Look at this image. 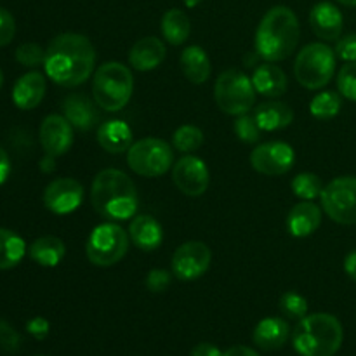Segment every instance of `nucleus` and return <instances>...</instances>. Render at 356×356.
Instances as JSON below:
<instances>
[{
  "label": "nucleus",
  "instance_id": "1",
  "mask_svg": "<svg viewBox=\"0 0 356 356\" xmlns=\"http://www.w3.org/2000/svg\"><path fill=\"white\" fill-rule=\"evenodd\" d=\"M96 49L82 33H61L45 49V75L61 87H76L94 72Z\"/></svg>",
  "mask_w": 356,
  "mask_h": 356
},
{
  "label": "nucleus",
  "instance_id": "2",
  "mask_svg": "<svg viewBox=\"0 0 356 356\" xmlns=\"http://www.w3.org/2000/svg\"><path fill=\"white\" fill-rule=\"evenodd\" d=\"M90 202L101 218L108 221L132 219L138 212V190L131 177L118 169H104L94 177Z\"/></svg>",
  "mask_w": 356,
  "mask_h": 356
},
{
  "label": "nucleus",
  "instance_id": "3",
  "mask_svg": "<svg viewBox=\"0 0 356 356\" xmlns=\"http://www.w3.org/2000/svg\"><path fill=\"white\" fill-rule=\"evenodd\" d=\"M299 19L285 6L271 7L261 19L256 31V52L270 63L287 59L299 44Z\"/></svg>",
  "mask_w": 356,
  "mask_h": 356
},
{
  "label": "nucleus",
  "instance_id": "4",
  "mask_svg": "<svg viewBox=\"0 0 356 356\" xmlns=\"http://www.w3.org/2000/svg\"><path fill=\"white\" fill-rule=\"evenodd\" d=\"M343 325L330 313L306 315L292 332V346L301 356H334L343 346Z\"/></svg>",
  "mask_w": 356,
  "mask_h": 356
},
{
  "label": "nucleus",
  "instance_id": "5",
  "mask_svg": "<svg viewBox=\"0 0 356 356\" xmlns=\"http://www.w3.org/2000/svg\"><path fill=\"white\" fill-rule=\"evenodd\" d=\"M134 92V76L129 66L118 61L101 65L94 73L92 96L99 108L106 111H120L131 101Z\"/></svg>",
  "mask_w": 356,
  "mask_h": 356
},
{
  "label": "nucleus",
  "instance_id": "6",
  "mask_svg": "<svg viewBox=\"0 0 356 356\" xmlns=\"http://www.w3.org/2000/svg\"><path fill=\"white\" fill-rule=\"evenodd\" d=\"M336 52L322 42H313L301 49L294 61L296 80L306 89H322L336 73Z\"/></svg>",
  "mask_w": 356,
  "mask_h": 356
},
{
  "label": "nucleus",
  "instance_id": "7",
  "mask_svg": "<svg viewBox=\"0 0 356 356\" xmlns=\"http://www.w3.org/2000/svg\"><path fill=\"white\" fill-rule=\"evenodd\" d=\"M256 94L252 79H249L240 70H226L216 80V103L226 115L240 117L249 113L256 103Z\"/></svg>",
  "mask_w": 356,
  "mask_h": 356
},
{
  "label": "nucleus",
  "instance_id": "8",
  "mask_svg": "<svg viewBox=\"0 0 356 356\" xmlns=\"http://www.w3.org/2000/svg\"><path fill=\"white\" fill-rule=\"evenodd\" d=\"M129 233L113 221L103 222L90 232L86 243L87 259L101 268L120 263L129 250Z\"/></svg>",
  "mask_w": 356,
  "mask_h": 356
},
{
  "label": "nucleus",
  "instance_id": "9",
  "mask_svg": "<svg viewBox=\"0 0 356 356\" xmlns=\"http://www.w3.org/2000/svg\"><path fill=\"white\" fill-rule=\"evenodd\" d=\"M127 165L138 176H163L174 165V149L163 139L143 138L127 149Z\"/></svg>",
  "mask_w": 356,
  "mask_h": 356
},
{
  "label": "nucleus",
  "instance_id": "10",
  "mask_svg": "<svg viewBox=\"0 0 356 356\" xmlns=\"http://www.w3.org/2000/svg\"><path fill=\"white\" fill-rule=\"evenodd\" d=\"M325 214L339 225H356V176H341L325 184L322 195Z\"/></svg>",
  "mask_w": 356,
  "mask_h": 356
},
{
  "label": "nucleus",
  "instance_id": "11",
  "mask_svg": "<svg viewBox=\"0 0 356 356\" xmlns=\"http://www.w3.org/2000/svg\"><path fill=\"white\" fill-rule=\"evenodd\" d=\"M211 261L212 252L207 243L191 240L174 250L170 266H172L174 277L183 282H191L207 273Z\"/></svg>",
  "mask_w": 356,
  "mask_h": 356
},
{
  "label": "nucleus",
  "instance_id": "12",
  "mask_svg": "<svg viewBox=\"0 0 356 356\" xmlns=\"http://www.w3.org/2000/svg\"><path fill=\"white\" fill-rule=\"evenodd\" d=\"M296 153L284 141H268L256 146L250 153V165L263 176H282L294 167Z\"/></svg>",
  "mask_w": 356,
  "mask_h": 356
},
{
  "label": "nucleus",
  "instance_id": "13",
  "mask_svg": "<svg viewBox=\"0 0 356 356\" xmlns=\"http://www.w3.org/2000/svg\"><path fill=\"white\" fill-rule=\"evenodd\" d=\"M172 181L181 193L188 197H200L211 183L207 163L195 155H184L172 165Z\"/></svg>",
  "mask_w": 356,
  "mask_h": 356
},
{
  "label": "nucleus",
  "instance_id": "14",
  "mask_svg": "<svg viewBox=\"0 0 356 356\" xmlns=\"http://www.w3.org/2000/svg\"><path fill=\"white\" fill-rule=\"evenodd\" d=\"M44 205L52 214H72L83 200V186L73 177H59L51 181L44 190Z\"/></svg>",
  "mask_w": 356,
  "mask_h": 356
},
{
  "label": "nucleus",
  "instance_id": "15",
  "mask_svg": "<svg viewBox=\"0 0 356 356\" xmlns=\"http://www.w3.org/2000/svg\"><path fill=\"white\" fill-rule=\"evenodd\" d=\"M40 145L45 155H65L73 145V125L63 115H47L40 125Z\"/></svg>",
  "mask_w": 356,
  "mask_h": 356
},
{
  "label": "nucleus",
  "instance_id": "16",
  "mask_svg": "<svg viewBox=\"0 0 356 356\" xmlns=\"http://www.w3.org/2000/svg\"><path fill=\"white\" fill-rule=\"evenodd\" d=\"M343 13L330 2H320L309 13L313 33L327 42L339 40L343 33Z\"/></svg>",
  "mask_w": 356,
  "mask_h": 356
},
{
  "label": "nucleus",
  "instance_id": "17",
  "mask_svg": "<svg viewBox=\"0 0 356 356\" xmlns=\"http://www.w3.org/2000/svg\"><path fill=\"white\" fill-rule=\"evenodd\" d=\"M47 90L44 73L28 72L16 80L13 87V101L19 110H33L42 103Z\"/></svg>",
  "mask_w": 356,
  "mask_h": 356
},
{
  "label": "nucleus",
  "instance_id": "18",
  "mask_svg": "<svg viewBox=\"0 0 356 356\" xmlns=\"http://www.w3.org/2000/svg\"><path fill=\"white\" fill-rule=\"evenodd\" d=\"M322 225V209L312 200H302L291 209L287 216V229L296 238L313 235Z\"/></svg>",
  "mask_w": 356,
  "mask_h": 356
},
{
  "label": "nucleus",
  "instance_id": "19",
  "mask_svg": "<svg viewBox=\"0 0 356 356\" xmlns=\"http://www.w3.org/2000/svg\"><path fill=\"white\" fill-rule=\"evenodd\" d=\"M129 238L145 252L156 250L163 242V228L153 216H134L129 225Z\"/></svg>",
  "mask_w": 356,
  "mask_h": 356
},
{
  "label": "nucleus",
  "instance_id": "20",
  "mask_svg": "<svg viewBox=\"0 0 356 356\" xmlns=\"http://www.w3.org/2000/svg\"><path fill=\"white\" fill-rule=\"evenodd\" d=\"M165 44L156 37H145L132 45L129 63L138 72H152L159 68L165 59Z\"/></svg>",
  "mask_w": 356,
  "mask_h": 356
},
{
  "label": "nucleus",
  "instance_id": "21",
  "mask_svg": "<svg viewBox=\"0 0 356 356\" xmlns=\"http://www.w3.org/2000/svg\"><path fill=\"white\" fill-rule=\"evenodd\" d=\"M291 337V329L284 318L277 316H268L261 320L256 325L252 334L254 344L263 351H275L285 346V343Z\"/></svg>",
  "mask_w": 356,
  "mask_h": 356
},
{
  "label": "nucleus",
  "instance_id": "22",
  "mask_svg": "<svg viewBox=\"0 0 356 356\" xmlns=\"http://www.w3.org/2000/svg\"><path fill=\"white\" fill-rule=\"evenodd\" d=\"M63 117L79 131H90L96 125V104L83 94H70L63 99Z\"/></svg>",
  "mask_w": 356,
  "mask_h": 356
},
{
  "label": "nucleus",
  "instance_id": "23",
  "mask_svg": "<svg viewBox=\"0 0 356 356\" xmlns=\"http://www.w3.org/2000/svg\"><path fill=\"white\" fill-rule=\"evenodd\" d=\"M252 83L254 89L257 94H263L266 97H277L284 96L287 92V75H285L284 70L280 66H277L275 63H263V65L257 66L252 73Z\"/></svg>",
  "mask_w": 356,
  "mask_h": 356
},
{
  "label": "nucleus",
  "instance_id": "24",
  "mask_svg": "<svg viewBox=\"0 0 356 356\" xmlns=\"http://www.w3.org/2000/svg\"><path fill=\"white\" fill-rule=\"evenodd\" d=\"M97 143L108 153H124L132 146V131L124 120L103 122L97 129Z\"/></svg>",
  "mask_w": 356,
  "mask_h": 356
},
{
  "label": "nucleus",
  "instance_id": "25",
  "mask_svg": "<svg viewBox=\"0 0 356 356\" xmlns=\"http://www.w3.org/2000/svg\"><path fill=\"white\" fill-rule=\"evenodd\" d=\"M254 117H256L257 124L263 131L273 132V131H282V129L289 127L294 120V111L284 101H266V103H261L259 106L254 110Z\"/></svg>",
  "mask_w": 356,
  "mask_h": 356
},
{
  "label": "nucleus",
  "instance_id": "26",
  "mask_svg": "<svg viewBox=\"0 0 356 356\" xmlns=\"http://www.w3.org/2000/svg\"><path fill=\"white\" fill-rule=\"evenodd\" d=\"M181 70L191 83H204L211 76V59L200 45H190L181 52Z\"/></svg>",
  "mask_w": 356,
  "mask_h": 356
},
{
  "label": "nucleus",
  "instance_id": "27",
  "mask_svg": "<svg viewBox=\"0 0 356 356\" xmlns=\"http://www.w3.org/2000/svg\"><path fill=\"white\" fill-rule=\"evenodd\" d=\"M31 259L44 268H54L65 259L66 245L61 238L54 235H45L35 240L28 249Z\"/></svg>",
  "mask_w": 356,
  "mask_h": 356
},
{
  "label": "nucleus",
  "instance_id": "28",
  "mask_svg": "<svg viewBox=\"0 0 356 356\" xmlns=\"http://www.w3.org/2000/svg\"><path fill=\"white\" fill-rule=\"evenodd\" d=\"M162 35L170 45H183L190 38L191 21L181 9H169L162 17Z\"/></svg>",
  "mask_w": 356,
  "mask_h": 356
},
{
  "label": "nucleus",
  "instance_id": "29",
  "mask_svg": "<svg viewBox=\"0 0 356 356\" xmlns=\"http://www.w3.org/2000/svg\"><path fill=\"white\" fill-rule=\"evenodd\" d=\"M26 243L16 232L0 228V270H10L23 261Z\"/></svg>",
  "mask_w": 356,
  "mask_h": 356
},
{
  "label": "nucleus",
  "instance_id": "30",
  "mask_svg": "<svg viewBox=\"0 0 356 356\" xmlns=\"http://www.w3.org/2000/svg\"><path fill=\"white\" fill-rule=\"evenodd\" d=\"M341 106H343V101H341L339 94L325 90L313 97L309 103V113L318 120H330L339 113Z\"/></svg>",
  "mask_w": 356,
  "mask_h": 356
},
{
  "label": "nucleus",
  "instance_id": "31",
  "mask_svg": "<svg viewBox=\"0 0 356 356\" xmlns=\"http://www.w3.org/2000/svg\"><path fill=\"white\" fill-rule=\"evenodd\" d=\"M174 149L181 153H193L204 145V132L197 125H181L172 136Z\"/></svg>",
  "mask_w": 356,
  "mask_h": 356
},
{
  "label": "nucleus",
  "instance_id": "32",
  "mask_svg": "<svg viewBox=\"0 0 356 356\" xmlns=\"http://www.w3.org/2000/svg\"><path fill=\"white\" fill-rule=\"evenodd\" d=\"M291 188L296 197L301 198V200H315V198H320L325 186L316 174L301 172L292 179Z\"/></svg>",
  "mask_w": 356,
  "mask_h": 356
},
{
  "label": "nucleus",
  "instance_id": "33",
  "mask_svg": "<svg viewBox=\"0 0 356 356\" xmlns=\"http://www.w3.org/2000/svg\"><path fill=\"white\" fill-rule=\"evenodd\" d=\"M280 309L287 318L302 320L308 315V301L299 292L289 291L280 298Z\"/></svg>",
  "mask_w": 356,
  "mask_h": 356
},
{
  "label": "nucleus",
  "instance_id": "34",
  "mask_svg": "<svg viewBox=\"0 0 356 356\" xmlns=\"http://www.w3.org/2000/svg\"><path fill=\"white\" fill-rule=\"evenodd\" d=\"M235 134L238 136L240 141L243 143H249V145H252V143H257L261 138V132H263V129L259 127V124H257L256 117H254V113H245V115H240L238 118H236L235 122Z\"/></svg>",
  "mask_w": 356,
  "mask_h": 356
},
{
  "label": "nucleus",
  "instance_id": "35",
  "mask_svg": "<svg viewBox=\"0 0 356 356\" xmlns=\"http://www.w3.org/2000/svg\"><path fill=\"white\" fill-rule=\"evenodd\" d=\"M337 89L343 97L356 101V61L346 63L337 73Z\"/></svg>",
  "mask_w": 356,
  "mask_h": 356
},
{
  "label": "nucleus",
  "instance_id": "36",
  "mask_svg": "<svg viewBox=\"0 0 356 356\" xmlns=\"http://www.w3.org/2000/svg\"><path fill=\"white\" fill-rule=\"evenodd\" d=\"M45 59V49H42V45L33 44V42H26V44H21L16 49V61L19 65L26 66V68H35L38 65H44Z\"/></svg>",
  "mask_w": 356,
  "mask_h": 356
},
{
  "label": "nucleus",
  "instance_id": "37",
  "mask_svg": "<svg viewBox=\"0 0 356 356\" xmlns=\"http://www.w3.org/2000/svg\"><path fill=\"white\" fill-rule=\"evenodd\" d=\"M21 346V336L7 320L0 318V350L6 353H16Z\"/></svg>",
  "mask_w": 356,
  "mask_h": 356
},
{
  "label": "nucleus",
  "instance_id": "38",
  "mask_svg": "<svg viewBox=\"0 0 356 356\" xmlns=\"http://www.w3.org/2000/svg\"><path fill=\"white\" fill-rule=\"evenodd\" d=\"M170 282H172V273L162 268H155V270L148 271L145 278V285L149 292H163L169 289Z\"/></svg>",
  "mask_w": 356,
  "mask_h": 356
},
{
  "label": "nucleus",
  "instance_id": "39",
  "mask_svg": "<svg viewBox=\"0 0 356 356\" xmlns=\"http://www.w3.org/2000/svg\"><path fill=\"white\" fill-rule=\"evenodd\" d=\"M16 35V19L7 9L0 7V47H6Z\"/></svg>",
  "mask_w": 356,
  "mask_h": 356
},
{
  "label": "nucleus",
  "instance_id": "40",
  "mask_svg": "<svg viewBox=\"0 0 356 356\" xmlns=\"http://www.w3.org/2000/svg\"><path fill=\"white\" fill-rule=\"evenodd\" d=\"M334 52H336L337 58L343 59V61H356V33L341 37L339 40H337Z\"/></svg>",
  "mask_w": 356,
  "mask_h": 356
},
{
  "label": "nucleus",
  "instance_id": "41",
  "mask_svg": "<svg viewBox=\"0 0 356 356\" xmlns=\"http://www.w3.org/2000/svg\"><path fill=\"white\" fill-rule=\"evenodd\" d=\"M26 330L30 336H33L35 339L42 341L49 336V330H51V325H49L47 320L44 316H35L30 322L26 323Z\"/></svg>",
  "mask_w": 356,
  "mask_h": 356
},
{
  "label": "nucleus",
  "instance_id": "42",
  "mask_svg": "<svg viewBox=\"0 0 356 356\" xmlns=\"http://www.w3.org/2000/svg\"><path fill=\"white\" fill-rule=\"evenodd\" d=\"M191 356H222L221 350L211 343H200L191 350Z\"/></svg>",
  "mask_w": 356,
  "mask_h": 356
},
{
  "label": "nucleus",
  "instance_id": "43",
  "mask_svg": "<svg viewBox=\"0 0 356 356\" xmlns=\"http://www.w3.org/2000/svg\"><path fill=\"white\" fill-rule=\"evenodd\" d=\"M10 174V160L9 155L6 153V149L0 148V186L7 181Z\"/></svg>",
  "mask_w": 356,
  "mask_h": 356
},
{
  "label": "nucleus",
  "instance_id": "44",
  "mask_svg": "<svg viewBox=\"0 0 356 356\" xmlns=\"http://www.w3.org/2000/svg\"><path fill=\"white\" fill-rule=\"evenodd\" d=\"M344 271L351 280L356 282V250H351L346 257H344Z\"/></svg>",
  "mask_w": 356,
  "mask_h": 356
},
{
  "label": "nucleus",
  "instance_id": "45",
  "mask_svg": "<svg viewBox=\"0 0 356 356\" xmlns=\"http://www.w3.org/2000/svg\"><path fill=\"white\" fill-rule=\"evenodd\" d=\"M222 356H261V355L247 346H233L229 348V350H226L225 353H222Z\"/></svg>",
  "mask_w": 356,
  "mask_h": 356
},
{
  "label": "nucleus",
  "instance_id": "46",
  "mask_svg": "<svg viewBox=\"0 0 356 356\" xmlns=\"http://www.w3.org/2000/svg\"><path fill=\"white\" fill-rule=\"evenodd\" d=\"M40 169L44 170V172H51V170H54V156L45 155V159L42 160L40 163Z\"/></svg>",
  "mask_w": 356,
  "mask_h": 356
},
{
  "label": "nucleus",
  "instance_id": "47",
  "mask_svg": "<svg viewBox=\"0 0 356 356\" xmlns=\"http://www.w3.org/2000/svg\"><path fill=\"white\" fill-rule=\"evenodd\" d=\"M200 2L202 0H184V6H186L188 9H193V7H197Z\"/></svg>",
  "mask_w": 356,
  "mask_h": 356
},
{
  "label": "nucleus",
  "instance_id": "48",
  "mask_svg": "<svg viewBox=\"0 0 356 356\" xmlns=\"http://www.w3.org/2000/svg\"><path fill=\"white\" fill-rule=\"evenodd\" d=\"M337 2L344 3V6L348 7H356V0H337Z\"/></svg>",
  "mask_w": 356,
  "mask_h": 356
},
{
  "label": "nucleus",
  "instance_id": "49",
  "mask_svg": "<svg viewBox=\"0 0 356 356\" xmlns=\"http://www.w3.org/2000/svg\"><path fill=\"white\" fill-rule=\"evenodd\" d=\"M2 86H3V73L2 70H0V89H2Z\"/></svg>",
  "mask_w": 356,
  "mask_h": 356
},
{
  "label": "nucleus",
  "instance_id": "50",
  "mask_svg": "<svg viewBox=\"0 0 356 356\" xmlns=\"http://www.w3.org/2000/svg\"><path fill=\"white\" fill-rule=\"evenodd\" d=\"M38 356H45V355H38Z\"/></svg>",
  "mask_w": 356,
  "mask_h": 356
}]
</instances>
